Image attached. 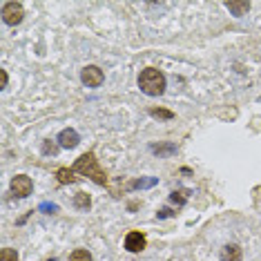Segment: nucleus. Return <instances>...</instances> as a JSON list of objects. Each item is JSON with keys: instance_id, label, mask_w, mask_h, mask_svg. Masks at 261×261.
Listing matches in <instances>:
<instances>
[{"instance_id": "f257e3e1", "label": "nucleus", "mask_w": 261, "mask_h": 261, "mask_svg": "<svg viewBox=\"0 0 261 261\" xmlns=\"http://www.w3.org/2000/svg\"><path fill=\"white\" fill-rule=\"evenodd\" d=\"M139 87L147 96H161L165 92V76L154 67H147L139 74Z\"/></svg>"}, {"instance_id": "f03ea898", "label": "nucleus", "mask_w": 261, "mask_h": 261, "mask_svg": "<svg viewBox=\"0 0 261 261\" xmlns=\"http://www.w3.org/2000/svg\"><path fill=\"white\" fill-rule=\"evenodd\" d=\"M74 172H79V174H83V176H90V179L94 183H98V186H105V183H108V176H105V172L100 170L96 156H94L92 152L90 154H83L81 159H76Z\"/></svg>"}, {"instance_id": "7ed1b4c3", "label": "nucleus", "mask_w": 261, "mask_h": 261, "mask_svg": "<svg viewBox=\"0 0 261 261\" xmlns=\"http://www.w3.org/2000/svg\"><path fill=\"white\" fill-rule=\"evenodd\" d=\"M22 18H25V9H22L20 3H3V20L5 25L16 27L20 25Z\"/></svg>"}, {"instance_id": "20e7f679", "label": "nucleus", "mask_w": 261, "mask_h": 261, "mask_svg": "<svg viewBox=\"0 0 261 261\" xmlns=\"http://www.w3.org/2000/svg\"><path fill=\"white\" fill-rule=\"evenodd\" d=\"M81 81H83V85H87V87H100L105 81V74L96 65H87L81 72Z\"/></svg>"}, {"instance_id": "39448f33", "label": "nucleus", "mask_w": 261, "mask_h": 261, "mask_svg": "<svg viewBox=\"0 0 261 261\" xmlns=\"http://www.w3.org/2000/svg\"><path fill=\"white\" fill-rule=\"evenodd\" d=\"M32 190H34V181L29 179V176L18 174V176H14V179H11V192H14L18 199L29 197V194H32Z\"/></svg>"}, {"instance_id": "423d86ee", "label": "nucleus", "mask_w": 261, "mask_h": 261, "mask_svg": "<svg viewBox=\"0 0 261 261\" xmlns=\"http://www.w3.org/2000/svg\"><path fill=\"white\" fill-rule=\"evenodd\" d=\"M81 143V136H79V132L76 129H63L61 134H58V145L61 147H65V150H74L76 145Z\"/></svg>"}, {"instance_id": "0eeeda50", "label": "nucleus", "mask_w": 261, "mask_h": 261, "mask_svg": "<svg viewBox=\"0 0 261 261\" xmlns=\"http://www.w3.org/2000/svg\"><path fill=\"white\" fill-rule=\"evenodd\" d=\"M145 237L141 234V232H129L127 237H125V248L129 252H141L145 248Z\"/></svg>"}, {"instance_id": "6e6552de", "label": "nucleus", "mask_w": 261, "mask_h": 261, "mask_svg": "<svg viewBox=\"0 0 261 261\" xmlns=\"http://www.w3.org/2000/svg\"><path fill=\"white\" fill-rule=\"evenodd\" d=\"M225 9L237 18H241V16H246L250 11V3L248 0H230V3H225Z\"/></svg>"}, {"instance_id": "1a4fd4ad", "label": "nucleus", "mask_w": 261, "mask_h": 261, "mask_svg": "<svg viewBox=\"0 0 261 261\" xmlns=\"http://www.w3.org/2000/svg\"><path fill=\"white\" fill-rule=\"evenodd\" d=\"M221 261H241V248L237 243H228L221 250Z\"/></svg>"}, {"instance_id": "9d476101", "label": "nucleus", "mask_w": 261, "mask_h": 261, "mask_svg": "<svg viewBox=\"0 0 261 261\" xmlns=\"http://www.w3.org/2000/svg\"><path fill=\"white\" fill-rule=\"evenodd\" d=\"M74 205L79 207V210H87V207L92 205V199H90V194H85V192H79L74 197Z\"/></svg>"}, {"instance_id": "9b49d317", "label": "nucleus", "mask_w": 261, "mask_h": 261, "mask_svg": "<svg viewBox=\"0 0 261 261\" xmlns=\"http://www.w3.org/2000/svg\"><path fill=\"white\" fill-rule=\"evenodd\" d=\"M58 181L61 183H76V176H74V170H67V168H61L56 172Z\"/></svg>"}, {"instance_id": "f8f14e48", "label": "nucleus", "mask_w": 261, "mask_h": 261, "mask_svg": "<svg viewBox=\"0 0 261 261\" xmlns=\"http://www.w3.org/2000/svg\"><path fill=\"white\" fill-rule=\"evenodd\" d=\"M69 261H92V254L87 250H83V248H79V250H74L69 254Z\"/></svg>"}, {"instance_id": "ddd939ff", "label": "nucleus", "mask_w": 261, "mask_h": 261, "mask_svg": "<svg viewBox=\"0 0 261 261\" xmlns=\"http://www.w3.org/2000/svg\"><path fill=\"white\" fill-rule=\"evenodd\" d=\"M0 261H18V254H16V250H11V248H3L0 250Z\"/></svg>"}, {"instance_id": "4468645a", "label": "nucleus", "mask_w": 261, "mask_h": 261, "mask_svg": "<svg viewBox=\"0 0 261 261\" xmlns=\"http://www.w3.org/2000/svg\"><path fill=\"white\" fill-rule=\"evenodd\" d=\"M152 152L156 154H163V152H176L174 145H152Z\"/></svg>"}, {"instance_id": "2eb2a0df", "label": "nucleus", "mask_w": 261, "mask_h": 261, "mask_svg": "<svg viewBox=\"0 0 261 261\" xmlns=\"http://www.w3.org/2000/svg\"><path fill=\"white\" fill-rule=\"evenodd\" d=\"M150 114L156 116V118H172V116H174V114H172V112H168V110H150Z\"/></svg>"}, {"instance_id": "dca6fc26", "label": "nucleus", "mask_w": 261, "mask_h": 261, "mask_svg": "<svg viewBox=\"0 0 261 261\" xmlns=\"http://www.w3.org/2000/svg\"><path fill=\"white\" fill-rule=\"evenodd\" d=\"M156 183V179H147V181H134L132 183V188H150V186H154Z\"/></svg>"}, {"instance_id": "f3484780", "label": "nucleus", "mask_w": 261, "mask_h": 261, "mask_svg": "<svg viewBox=\"0 0 261 261\" xmlns=\"http://www.w3.org/2000/svg\"><path fill=\"white\" fill-rule=\"evenodd\" d=\"M56 150H58V147L54 143H49V141H45V143H43V152L45 154H56Z\"/></svg>"}, {"instance_id": "a211bd4d", "label": "nucleus", "mask_w": 261, "mask_h": 261, "mask_svg": "<svg viewBox=\"0 0 261 261\" xmlns=\"http://www.w3.org/2000/svg\"><path fill=\"white\" fill-rule=\"evenodd\" d=\"M40 210H49V212H54V210H56V205H49V203H43V205H40Z\"/></svg>"}, {"instance_id": "6ab92c4d", "label": "nucleus", "mask_w": 261, "mask_h": 261, "mask_svg": "<svg viewBox=\"0 0 261 261\" xmlns=\"http://www.w3.org/2000/svg\"><path fill=\"white\" fill-rule=\"evenodd\" d=\"M0 76H3V87H7V72H5V69H0Z\"/></svg>"}]
</instances>
